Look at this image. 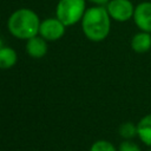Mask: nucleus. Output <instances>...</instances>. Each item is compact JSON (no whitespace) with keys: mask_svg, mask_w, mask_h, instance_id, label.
Segmentation results:
<instances>
[{"mask_svg":"<svg viewBox=\"0 0 151 151\" xmlns=\"http://www.w3.org/2000/svg\"><path fill=\"white\" fill-rule=\"evenodd\" d=\"M118 151H142L138 144H136L132 140H124L119 144Z\"/></svg>","mask_w":151,"mask_h":151,"instance_id":"obj_13","label":"nucleus"},{"mask_svg":"<svg viewBox=\"0 0 151 151\" xmlns=\"http://www.w3.org/2000/svg\"><path fill=\"white\" fill-rule=\"evenodd\" d=\"M86 12L85 0H59L55 9L57 18L67 27L81 21Z\"/></svg>","mask_w":151,"mask_h":151,"instance_id":"obj_3","label":"nucleus"},{"mask_svg":"<svg viewBox=\"0 0 151 151\" xmlns=\"http://www.w3.org/2000/svg\"><path fill=\"white\" fill-rule=\"evenodd\" d=\"M18 61L17 52L8 46H4L0 48V68L8 70L13 67Z\"/></svg>","mask_w":151,"mask_h":151,"instance_id":"obj_10","label":"nucleus"},{"mask_svg":"<svg viewBox=\"0 0 151 151\" xmlns=\"http://www.w3.org/2000/svg\"><path fill=\"white\" fill-rule=\"evenodd\" d=\"M147 151H151V149H150V150H147Z\"/></svg>","mask_w":151,"mask_h":151,"instance_id":"obj_16","label":"nucleus"},{"mask_svg":"<svg viewBox=\"0 0 151 151\" xmlns=\"http://www.w3.org/2000/svg\"><path fill=\"white\" fill-rule=\"evenodd\" d=\"M118 133L124 140H132L134 137L138 136L137 132V125L132 122H125L119 125Z\"/></svg>","mask_w":151,"mask_h":151,"instance_id":"obj_11","label":"nucleus"},{"mask_svg":"<svg viewBox=\"0 0 151 151\" xmlns=\"http://www.w3.org/2000/svg\"><path fill=\"white\" fill-rule=\"evenodd\" d=\"M40 19L38 14L29 8H20L11 14L7 21L9 33L21 40H28L39 34Z\"/></svg>","mask_w":151,"mask_h":151,"instance_id":"obj_2","label":"nucleus"},{"mask_svg":"<svg viewBox=\"0 0 151 151\" xmlns=\"http://www.w3.org/2000/svg\"><path fill=\"white\" fill-rule=\"evenodd\" d=\"M1 47H4V44H2V40L0 39V48H1Z\"/></svg>","mask_w":151,"mask_h":151,"instance_id":"obj_15","label":"nucleus"},{"mask_svg":"<svg viewBox=\"0 0 151 151\" xmlns=\"http://www.w3.org/2000/svg\"><path fill=\"white\" fill-rule=\"evenodd\" d=\"M90 151H117V149H116V146L111 142L100 139V140L94 142L91 145Z\"/></svg>","mask_w":151,"mask_h":151,"instance_id":"obj_12","label":"nucleus"},{"mask_svg":"<svg viewBox=\"0 0 151 151\" xmlns=\"http://www.w3.org/2000/svg\"><path fill=\"white\" fill-rule=\"evenodd\" d=\"M92 4H94V5H97V6H105V5H107L111 0H90Z\"/></svg>","mask_w":151,"mask_h":151,"instance_id":"obj_14","label":"nucleus"},{"mask_svg":"<svg viewBox=\"0 0 151 151\" xmlns=\"http://www.w3.org/2000/svg\"><path fill=\"white\" fill-rule=\"evenodd\" d=\"M132 19L140 31L151 33V1H144L138 4L134 7Z\"/></svg>","mask_w":151,"mask_h":151,"instance_id":"obj_6","label":"nucleus"},{"mask_svg":"<svg viewBox=\"0 0 151 151\" xmlns=\"http://www.w3.org/2000/svg\"><path fill=\"white\" fill-rule=\"evenodd\" d=\"M131 48L136 53L149 52L151 50V34L144 31L136 33L131 39Z\"/></svg>","mask_w":151,"mask_h":151,"instance_id":"obj_8","label":"nucleus"},{"mask_svg":"<svg viewBox=\"0 0 151 151\" xmlns=\"http://www.w3.org/2000/svg\"><path fill=\"white\" fill-rule=\"evenodd\" d=\"M106 9L111 19L118 22H125L133 18L134 6L131 0H111L106 5Z\"/></svg>","mask_w":151,"mask_h":151,"instance_id":"obj_4","label":"nucleus"},{"mask_svg":"<svg viewBox=\"0 0 151 151\" xmlns=\"http://www.w3.org/2000/svg\"><path fill=\"white\" fill-rule=\"evenodd\" d=\"M81 27L85 37L91 41L99 42L106 39L111 28V17L106 7L94 6L86 9L81 19Z\"/></svg>","mask_w":151,"mask_h":151,"instance_id":"obj_1","label":"nucleus"},{"mask_svg":"<svg viewBox=\"0 0 151 151\" xmlns=\"http://www.w3.org/2000/svg\"><path fill=\"white\" fill-rule=\"evenodd\" d=\"M137 132L142 143L151 147V113L140 118L137 124Z\"/></svg>","mask_w":151,"mask_h":151,"instance_id":"obj_9","label":"nucleus"},{"mask_svg":"<svg viewBox=\"0 0 151 151\" xmlns=\"http://www.w3.org/2000/svg\"><path fill=\"white\" fill-rule=\"evenodd\" d=\"M66 26L58 18H48L40 22L39 35L47 41H55L65 34Z\"/></svg>","mask_w":151,"mask_h":151,"instance_id":"obj_5","label":"nucleus"},{"mask_svg":"<svg viewBox=\"0 0 151 151\" xmlns=\"http://www.w3.org/2000/svg\"><path fill=\"white\" fill-rule=\"evenodd\" d=\"M26 52L34 59H40L47 53V40L41 35H35L26 40Z\"/></svg>","mask_w":151,"mask_h":151,"instance_id":"obj_7","label":"nucleus"}]
</instances>
